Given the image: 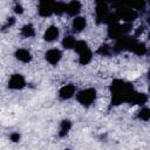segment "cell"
Segmentation results:
<instances>
[{
    "mask_svg": "<svg viewBox=\"0 0 150 150\" xmlns=\"http://www.w3.org/2000/svg\"><path fill=\"white\" fill-rule=\"evenodd\" d=\"M111 93H112V98H111V103L115 105L121 104L124 101H128L130 94L134 91L132 86L130 83H125L122 80H115L111 83Z\"/></svg>",
    "mask_w": 150,
    "mask_h": 150,
    "instance_id": "1",
    "label": "cell"
},
{
    "mask_svg": "<svg viewBox=\"0 0 150 150\" xmlns=\"http://www.w3.org/2000/svg\"><path fill=\"white\" fill-rule=\"evenodd\" d=\"M95 97H96V91H95V89H93V88L81 90V91L77 94V101H79L82 105H86V107L90 105V104L95 101Z\"/></svg>",
    "mask_w": 150,
    "mask_h": 150,
    "instance_id": "2",
    "label": "cell"
},
{
    "mask_svg": "<svg viewBox=\"0 0 150 150\" xmlns=\"http://www.w3.org/2000/svg\"><path fill=\"white\" fill-rule=\"evenodd\" d=\"M117 15L120 19H123L124 21L130 22L137 18V12L135 9H131V7L125 6V7H120Z\"/></svg>",
    "mask_w": 150,
    "mask_h": 150,
    "instance_id": "3",
    "label": "cell"
},
{
    "mask_svg": "<svg viewBox=\"0 0 150 150\" xmlns=\"http://www.w3.org/2000/svg\"><path fill=\"white\" fill-rule=\"evenodd\" d=\"M8 87L12 89H21L25 87V79L19 75V74H14L8 82Z\"/></svg>",
    "mask_w": 150,
    "mask_h": 150,
    "instance_id": "4",
    "label": "cell"
},
{
    "mask_svg": "<svg viewBox=\"0 0 150 150\" xmlns=\"http://www.w3.org/2000/svg\"><path fill=\"white\" fill-rule=\"evenodd\" d=\"M130 104H144L146 102V96L142 93H136V91H132L128 98V101Z\"/></svg>",
    "mask_w": 150,
    "mask_h": 150,
    "instance_id": "5",
    "label": "cell"
},
{
    "mask_svg": "<svg viewBox=\"0 0 150 150\" xmlns=\"http://www.w3.org/2000/svg\"><path fill=\"white\" fill-rule=\"evenodd\" d=\"M46 59H47V61H48L49 63L56 64V63L60 61V59H61V52H60L59 49H50V50L47 52Z\"/></svg>",
    "mask_w": 150,
    "mask_h": 150,
    "instance_id": "6",
    "label": "cell"
},
{
    "mask_svg": "<svg viewBox=\"0 0 150 150\" xmlns=\"http://www.w3.org/2000/svg\"><path fill=\"white\" fill-rule=\"evenodd\" d=\"M74 93H75V87H74L73 84H66V86H63V87L60 89V91H59L60 97L63 98V100L70 98V97L74 95Z\"/></svg>",
    "mask_w": 150,
    "mask_h": 150,
    "instance_id": "7",
    "label": "cell"
},
{
    "mask_svg": "<svg viewBox=\"0 0 150 150\" xmlns=\"http://www.w3.org/2000/svg\"><path fill=\"white\" fill-rule=\"evenodd\" d=\"M123 34V30H122V27L117 23H112V25H109V29H108V35L111 38V39H118L121 38Z\"/></svg>",
    "mask_w": 150,
    "mask_h": 150,
    "instance_id": "8",
    "label": "cell"
},
{
    "mask_svg": "<svg viewBox=\"0 0 150 150\" xmlns=\"http://www.w3.org/2000/svg\"><path fill=\"white\" fill-rule=\"evenodd\" d=\"M108 15V8L105 4H97L96 6V16L98 22L100 21H105V18Z\"/></svg>",
    "mask_w": 150,
    "mask_h": 150,
    "instance_id": "9",
    "label": "cell"
},
{
    "mask_svg": "<svg viewBox=\"0 0 150 150\" xmlns=\"http://www.w3.org/2000/svg\"><path fill=\"white\" fill-rule=\"evenodd\" d=\"M81 9V4L77 0H73L67 5V12L69 15H76Z\"/></svg>",
    "mask_w": 150,
    "mask_h": 150,
    "instance_id": "10",
    "label": "cell"
},
{
    "mask_svg": "<svg viewBox=\"0 0 150 150\" xmlns=\"http://www.w3.org/2000/svg\"><path fill=\"white\" fill-rule=\"evenodd\" d=\"M57 36H59V29L55 26H50L46 30V33L43 35V38H45L46 41H54L55 39H57Z\"/></svg>",
    "mask_w": 150,
    "mask_h": 150,
    "instance_id": "11",
    "label": "cell"
},
{
    "mask_svg": "<svg viewBox=\"0 0 150 150\" xmlns=\"http://www.w3.org/2000/svg\"><path fill=\"white\" fill-rule=\"evenodd\" d=\"M15 57L22 62H28L30 61L32 56H30V53L27 50V49H18L16 53H15Z\"/></svg>",
    "mask_w": 150,
    "mask_h": 150,
    "instance_id": "12",
    "label": "cell"
},
{
    "mask_svg": "<svg viewBox=\"0 0 150 150\" xmlns=\"http://www.w3.org/2000/svg\"><path fill=\"white\" fill-rule=\"evenodd\" d=\"M86 27V19L82 16H77L73 21V28L75 32H81Z\"/></svg>",
    "mask_w": 150,
    "mask_h": 150,
    "instance_id": "13",
    "label": "cell"
},
{
    "mask_svg": "<svg viewBox=\"0 0 150 150\" xmlns=\"http://www.w3.org/2000/svg\"><path fill=\"white\" fill-rule=\"evenodd\" d=\"M53 7H54V5H40L39 14L41 16H49L52 13H54Z\"/></svg>",
    "mask_w": 150,
    "mask_h": 150,
    "instance_id": "14",
    "label": "cell"
},
{
    "mask_svg": "<svg viewBox=\"0 0 150 150\" xmlns=\"http://www.w3.org/2000/svg\"><path fill=\"white\" fill-rule=\"evenodd\" d=\"M131 50H132L135 54H137V55H144V54L146 53V47H145V45H144V43L136 42V43L132 46Z\"/></svg>",
    "mask_w": 150,
    "mask_h": 150,
    "instance_id": "15",
    "label": "cell"
},
{
    "mask_svg": "<svg viewBox=\"0 0 150 150\" xmlns=\"http://www.w3.org/2000/svg\"><path fill=\"white\" fill-rule=\"evenodd\" d=\"M90 60H91V52L89 49H86L82 53H80V63L81 64H87L90 62Z\"/></svg>",
    "mask_w": 150,
    "mask_h": 150,
    "instance_id": "16",
    "label": "cell"
},
{
    "mask_svg": "<svg viewBox=\"0 0 150 150\" xmlns=\"http://www.w3.org/2000/svg\"><path fill=\"white\" fill-rule=\"evenodd\" d=\"M70 128H71V123H70V121H68V120L62 121V122H61V125H60V136H64V135H67L68 131L70 130Z\"/></svg>",
    "mask_w": 150,
    "mask_h": 150,
    "instance_id": "17",
    "label": "cell"
},
{
    "mask_svg": "<svg viewBox=\"0 0 150 150\" xmlns=\"http://www.w3.org/2000/svg\"><path fill=\"white\" fill-rule=\"evenodd\" d=\"M21 34L25 36V38H30L34 35V28L32 25H25L21 29Z\"/></svg>",
    "mask_w": 150,
    "mask_h": 150,
    "instance_id": "18",
    "label": "cell"
},
{
    "mask_svg": "<svg viewBox=\"0 0 150 150\" xmlns=\"http://www.w3.org/2000/svg\"><path fill=\"white\" fill-rule=\"evenodd\" d=\"M75 40H74V38L73 36H67V38H64L63 39V41H62V46L64 47V48H67V49H69V48H73L74 46H75Z\"/></svg>",
    "mask_w": 150,
    "mask_h": 150,
    "instance_id": "19",
    "label": "cell"
},
{
    "mask_svg": "<svg viewBox=\"0 0 150 150\" xmlns=\"http://www.w3.org/2000/svg\"><path fill=\"white\" fill-rule=\"evenodd\" d=\"M129 6L136 9H143L145 6V1L144 0H129Z\"/></svg>",
    "mask_w": 150,
    "mask_h": 150,
    "instance_id": "20",
    "label": "cell"
},
{
    "mask_svg": "<svg viewBox=\"0 0 150 150\" xmlns=\"http://www.w3.org/2000/svg\"><path fill=\"white\" fill-rule=\"evenodd\" d=\"M53 9H54V13H56V14H62V13L67 9V6H66L63 2H56V4H54Z\"/></svg>",
    "mask_w": 150,
    "mask_h": 150,
    "instance_id": "21",
    "label": "cell"
},
{
    "mask_svg": "<svg viewBox=\"0 0 150 150\" xmlns=\"http://www.w3.org/2000/svg\"><path fill=\"white\" fill-rule=\"evenodd\" d=\"M138 117L143 121H149L150 120V109L149 108H143L138 112Z\"/></svg>",
    "mask_w": 150,
    "mask_h": 150,
    "instance_id": "22",
    "label": "cell"
},
{
    "mask_svg": "<svg viewBox=\"0 0 150 150\" xmlns=\"http://www.w3.org/2000/svg\"><path fill=\"white\" fill-rule=\"evenodd\" d=\"M74 48H75V50H76L79 54H80V53H82L83 50L88 49V47H87V43H86L84 41H77V42L75 43Z\"/></svg>",
    "mask_w": 150,
    "mask_h": 150,
    "instance_id": "23",
    "label": "cell"
},
{
    "mask_svg": "<svg viewBox=\"0 0 150 150\" xmlns=\"http://www.w3.org/2000/svg\"><path fill=\"white\" fill-rule=\"evenodd\" d=\"M117 20H118V15H117V14H108L107 18H105V21H107L109 25L116 23Z\"/></svg>",
    "mask_w": 150,
    "mask_h": 150,
    "instance_id": "24",
    "label": "cell"
},
{
    "mask_svg": "<svg viewBox=\"0 0 150 150\" xmlns=\"http://www.w3.org/2000/svg\"><path fill=\"white\" fill-rule=\"evenodd\" d=\"M97 53L101 54V55H103V56H105V55H108V54L110 53V48H109V46H107V45H102V46L98 48Z\"/></svg>",
    "mask_w": 150,
    "mask_h": 150,
    "instance_id": "25",
    "label": "cell"
},
{
    "mask_svg": "<svg viewBox=\"0 0 150 150\" xmlns=\"http://www.w3.org/2000/svg\"><path fill=\"white\" fill-rule=\"evenodd\" d=\"M19 139H20V135H19V134L14 132V134L11 135V141H13V142H19Z\"/></svg>",
    "mask_w": 150,
    "mask_h": 150,
    "instance_id": "26",
    "label": "cell"
},
{
    "mask_svg": "<svg viewBox=\"0 0 150 150\" xmlns=\"http://www.w3.org/2000/svg\"><path fill=\"white\" fill-rule=\"evenodd\" d=\"M121 27H122L123 33H127V32H129V30H130L131 25H130V23H125V25H123V26H121Z\"/></svg>",
    "mask_w": 150,
    "mask_h": 150,
    "instance_id": "27",
    "label": "cell"
},
{
    "mask_svg": "<svg viewBox=\"0 0 150 150\" xmlns=\"http://www.w3.org/2000/svg\"><path fill=\"white\" fill-rule=\"evenodd\" d=\"M14 12L18 13V14H21V13L23 12V9H22V7H21L20 5H16V6L14 7Z\"/></svg>",
    "mask_w": 150,
    "mask_h": 150,
    "instance_id": "28",
    "label": "cell"
},
{
    "mask_svg": "<svg viewBox=\"0 0 150 150\" xmlns=\"http://www.w3.org/2000/svg\"><path fill=\"white\" fill-rule=\"evenodd\" d=\"M96 4H105V0H95Z\"/></svg>",
    "mask_w": 150,
    "mask_h": 150,
    "instance_id": "29",
    "label": "cell"
},
{
    "mask_svg": "<svg viewBox=\"0 0 150 150\" xmlns=\"http://www.w3.org/2000/svg\"><path fill=\"white\" fill-rule=\"evenodd\" d=\"M149 79H150V71H149Z\"/></svg>",
    "mask_w": 150,
    "mask_h": 150,
    "instance_id": "30",
    "label": "cell"
},
{
    "mask_svg": "<svg viewBox=\"0 0 150 150\" xmlns=\"http://www.w3.org/2000/svg\"><path fill=\"white\" fill-rule=\"evenodd\" d=\"M149 2H150V0H149Z\"/></svg>",
    "mask_w": 150,
    "mask_h": 150,
    "instance_id": "31",
    "label": "cell"
},
{
    "mask_svg": "<svg viewBox=\"0 0 150 150\" xmlns=\"http://www.w3.org/2000/svg\"><path fill=\"white\" fill-rule=\"evenodd\" d=\"M149 88H150V87H149Z\"/></svg>",
    "mask_w": 150,
    "mask_h": 150,
    "instance_id": "32",
    "label": "cell"
}]
</instances>
